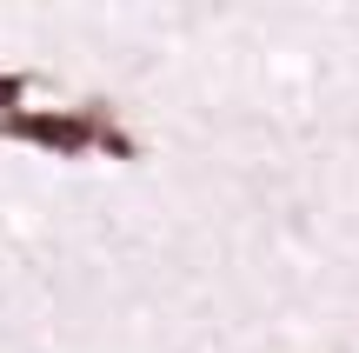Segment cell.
<instances>
[{
  "label": "cell",
  "mask_w": 359,
  "mask_h": 353,
  "mask_svg": "<svg viewBox=\"0 0 359 353\" xmlns=\"http://www.w3.org/2000/svg\"><path fill=\"white\" fill-rule=\"evenodd\" d=\"M27 87H34V74H0V120H7V114H20Z\"/></svg>",
  "instance_id": "2"
},
{
  "label": "cell",
  "mask_w": 359,
  "mask_h": 353,
  "mask_svg": "<svg viewBox=\"0 0 359 353\" xmlns=\"http://www.w3.org/2000/svg\"><path fill=\"white\" fill-rule=\"evenodd\" d=\"M114 120L107 100H87V107H20V114L0 120V140H27V147H47V154H93L100 147V127Z\"/></svg>",
  "instance_id": "1"
}]
</instances>
